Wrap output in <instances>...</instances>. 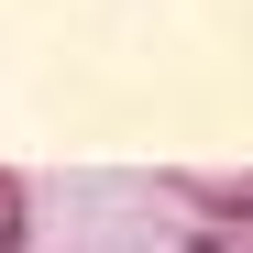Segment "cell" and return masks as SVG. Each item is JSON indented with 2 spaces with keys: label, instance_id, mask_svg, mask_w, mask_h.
Segmentation results:
<instances>
[{
  "label": "cell",
  "instance_id": "1",
  "mask_svg": "<svg viewBox=\"0 0 253 253\" xmlns=\"http://www.w3.org/2000/svg\"><path fill=\"white\" fill-rule=\"evenodd\" d=\"M0 253H33V176L0 165Z\"/></svg>",
  "mask_w": 253,
  "mask_h": 253
},
{
  "label": "cell",
  "instance_id": "2",
  "mask_svg": "<svg viewBox=\"0 0 253 253\" xmlns=\"http://www.w3.org/2000/svg\"><path fill=\"white\" fill-rule=\"evenodd\" d=\"M176 253H253V231H187Z\"/></svg>",
  "mask_w": 253,
  "mask_h": 253
}]
</instances>
